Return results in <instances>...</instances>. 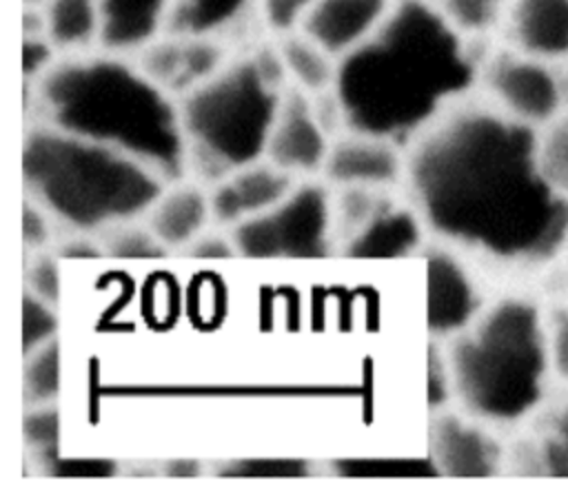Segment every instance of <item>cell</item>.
<instances>
[{"instance_id":"26","label":"cell","mask_w":568,"mask_h":501,"mask_svg":"<svg viewBox=\"0 0 568 501\" xmlns=\"http://www.w3.org/2000/svg\"><path fill=\"white\" fill-rule=\"evenodd\" d=\"M532 439L541 472L568 477V390L559 403L541 410V428Z\"/></svg>"},{"instance_id":"34","label":"cell","mask_w":568,"mask_h":501,"mask_svg":"<svg viewBox=\"0 0 568 501\" xmlns=\"http://www.w3.org/2000/svg\"><path fill=\"white\" fill-rule=\"evenodd\" d=\"M24 282H27V290L36 293L40 299L49 301V304H58L60 299V273H58V264L55 257L49 253H36L33 259L27 266L24 273Z\"/></svg>"},{"instance_id":"29","label":"cell","mask_w":568,"mask_h":501,"mask_svg":"<svg viewBox=\"0 0 568 501\" xmlns=\"http://www.w3.org/2000/svg\"><path fill=\"white\" fill-rule=\"evenodd\" d=\"M22 432L27 446L33 450L38 461L51 463L58 452V439H60V415L53 403L44 406H29Z\"/></svg>"},{"instance_id":"39","label":"cell","mask_w":568,"mask_h":501,"mask_svg":"<svg viewBox=\"0 0 568 501\" xmlns=\"http://www.w3.org/2000/svg\"><path fill=\"white\" fill-rule=\"evenodd\" d=\"M169 474H178V477H193V474H197L200 470H197V463H193V461H171V468L166 470Z\"/></svg>"},{"instance_id":"3","label":"cell","mask_w":568,"mask_h":501,"mask_svg":"<svg viewBox=\"0 0 568 501\" xmlns=\"http://www.w3.org/2000/svg\"><path fill=\"white\" fill-rule=\"evenodd\" d=\"M31 86L36 120L115 149L166 184L186 177L178 100L133 55L104 49L62 55Z\"/></svg>"},{"instance_id":"18","label":"cell","mask_w":568,"mask_h":501,"mask_svg":"<svg viewBox=\"0 0 568 501\" xmlns=\"http://www.w3.org/2000/svg\"><path fill=\"white\" fill-rule=\"evenodd\" d=\"M424 228L426 226L415 208L402 206L393 200L339 248L346 257L357 259L404 257L422 246Z\"/></svg>"},{"instance_id":"2","label":"cell","mask_w":568,"mask_h":501,"mask_svg":"<svg viewBox=\"0 0 568 501\" xmlns=\"http://www.w3.org/2000/svg\"><path fill=\"white\" fill-rule=\"evenodd\" d=\"M486 53L433 0H395L384 22L337 60L335 93L346 131L404 151L439 117L470 100Z\"/></svg>"},{"instance_id":"6","label":"cell","mask_w":568,"mask_h":501,"mask_svg":"<svg viewBox=\"0 0 568 501\" xmlns=\"http://www.w3.org/2000/svg\"><path fill=\"white\" fill-rule=\"evenodd\" d=\"M288 78L273 44L229 62L178 100L186 144V175L213 186L266 153Z\"/></svg>"},{"instance_id":"9","label":"cell","mask_w":568,"mask_h":501,"mask_svg":"<svg viewBox=\"0 0 568 501\" xmlns=\"http://www.w3.org/2000/svg\"><path fill=\"white\" fill-rule=\"evenodd\" d=\"M486 308L481 288L455 253L433 246L426 250V324L433 339H450L468 328Z\"/></svg>"},{"instance_id":"30","label":"cell","mask_w":568,"mask_h":501,"mask_svg":"<svg viewBox=\"0 0 568 501\" xmlns=\"http://www.w3.org/2000/svg\"><path fill=\"white\" fill-rule=\"evenodd\" d=\"M58 335L55 306L24 288L22 295V352L29 355Z\"/></svg>"},{"instance_id":"38","label":"cell","mask_w":568,"mask_h":501,"mask_svg":"<svg viewBox=\"0 0 568 501\" xmlns=\"http://www.w3.org/2000/svg\"><path fill=\"white\" fill-rule=\"evenodd\" d=\"M104 250L95 237H71L58 246L60 257H100Z\"/></svg>"},{"instance_id":"12","label":"cell","mask_w":568,"mask_h":501,"mask_svg":"<svg viewBox=\"0 0 568 501\" xmlns=\"http://www.w3.org/2000/svg\"><path fill=\"white\" fill-rule=\"evenodd\" d=\"M133 60L155 84L180 100L217 73L229 62V53L222 40L162 33L142 47Z\"/></svg>"},{"instance_id":"40","label":"cell","mask_w":568,"mask_h":501,"mask_svg":"<svg viewBox=\"0 0 568 501\" xmlns=\"http://www.w3.org/2000/svg\"><path fill=\"white\" fill-rule=\"evenodd\" d=\"M42 0H24V4H31V7H36V4H40Z\"/></svg>"},{"instance_id":"41","label":"cell","mask_w":568,"mask_h":501,"mask_svg":"<svg viewBox=\"0 0 568 501\" xmlns=\"http://www.w3.org/2000/svg\"><path fill=\"white\" fill-rule=\"evenodd\" d=\"M564 255H566V257H568V244H566V248H564Z\"/></svg>"},{"instance_id":"37","label":"cell","mask_w":568,"mask_h":501,"mask_svg":"<svg viewBox=\"0 0 568 501\" xmlns=\"http://www.w3.org/2000/svg\"><path fill=\"white\" fill-rule=\"evenodd\" d=\"M184 253L191 257L200 259H224L237 255L235 242L231 235H220V233H200L191 244L184 246Z\"/></svg>"},{"instance_id":"15","label":"cell","mask_w":568,"mask_h":501,"mask_svg":"<svg viewBox=\"0 0 568 501\" xmlns=\"http://www.w3.org/2000/svg\"><path fill=\"white\" fill-rule=\"evenodd\" d=\"M501 35L521 53L568 64V0H510Z\"/></svg>"},{"instance_id":"21","label":"cell","mask_w":568,"mask_h":501,"mask_svg":"<svg viewBox=\"0 0 568 501\" xmlns=\"http://www.w3.org/2000/svg\"><path fill=\"white\" fill-rule=\"evenodd\" d=\"M36 7L42 16L44 35L60 55L100 49L102 16L98 0H42Z\"/></svg>"},{"instance_id":"13","label":"cell","mask_w":568,"mask_h":501,"mask_svg":"<svg viewBox=\"0 0 568 501\" xmlns=\"http://www.w3.org/2000/svg\"><path fill=\"white\" fill-rule=\"evenodd\" d=\"M406 151L390 140L344 131L331 142L322 175L331 186L390 188L404 177Z\"/></svg>"},{"instance_id":"5","label":"cell","mask_w":568,"mask_h":501,"mask_svg":"<svg viewBox=\"0 0 568 501\" xmlns=\"http://www.w3.org/2000/svg\"><path fill=\"white\" fill-rule=\"evenodd\" d=\"M22 180L53 219L91 235L138 219L166 188L142 162L40 120L24 131Z\"/></svg>"},{"instance_id":"24","label":"cell","mask_w":568,"mask_h":501,"mask_svg":"<svg viewBox=\"0 0 568 501\" xmlns=\"http://www.w3.org/2000/svg\"><path fill=\"white\" fill-rule=\"evenodd\" d=\"M444 18L468 40L481 42L501 31L510 0H433Z\"/></svg>"},{"instance_id":"31","label":"cell","mask_w":568,"mask_h":501,"mask_svg":"<svg viewBox=\"0 0 568 501\" xmlns=\"http://www.w3.org/2000/svg\"><path fill=\"white\" fill-rule=\"evenodd\" d=\"M544 324L552 381L568 390V299L544 308Z\"/></svg>"},{"instance_id":"33","label":"cell","mask_w":568,"mask_h":501,"mask_svg":"<svg viewBox=\"0 0 568 501\" xmlns=\"http://www.w3.org/2000/svg\"><path fill=\"white\" fill-rule=\"evenodd\" d=\"M60 51L44 33H24L22 42V75L24 84H36L58 60Z\"/></svg>"},{"instance_id":"19","label":"cell","mask_w":568,"mask_h":501,"mask_svg":"<svg viewBox=\"0 0 568 501\" xmlns=\"http://www.w3.org/2000/svg\"><path fill=\"white\" fill-rule=\"evenodd\" d=\"M102 16L100 49L135 55L164 33L169 0H98Z\"/></svg>"},{"instance_id":"10","label":"cell","mask_w":568,"mask_h":501,"mask_svg":"<svg viewBox=\"0 0 568 501\" xmlns=\"http://www.w3.org/2000/svg\"><path fill=\"white\" fill-rule=\"evenodd\" d=\"M333 137L320 124L311 95L288 86L268 133L264 157L293 177L322 175Z\"/></svg>"},{"instance_id":"8","label":"cell","mask_w":568,"mask_h":501,"mask_svg":"<svg viewBox=\"0 0 568 501\" xmlns=\"http://www.w3.org/2000/svg\"><path fill=\"white\" fill-rule=\"evenodd\" d=\"M477 91L499 113L535 131L568 111L566 64L521 53L508 44L486 51Z\"/></svg>"},{"instance_id":"28","label":"cell","mask_w":568,"mask_h":501,"mask_svg":"<svg viewBox=\"0 0 568 501\" xmlns=\"http://www.w3.org/2000/svg\"><path fill=\"white\" fill-rule=\"evenodd\" d=\"M102 250L113 257L124 259H151V257H164L169 248L153 235V231L144 224H138V219H126L111 224L93 235Z\"/></svg>"},{"instance_id":"14","label":"cell","mask_w":568,"mask_h":501,"mask_svg":"<svg viewBox=\"0 0 568 501\" xmlns=\"http://www.w3.org/2000/svg\"><path fill=\"white\" fill-rule=\"evenodd\" d=\"M297 177L282 171L266 157L240 166L209 186L211 217L220 226H235L284 200Z\"/></svg>"},{"instance_id":"25","label":"cell","mask_w":568,"mask_h":501,"mask_svg":"<svg viewBox=\"0 0 568 501\" xmlns=\"http://www.w3.org/2000/svg\"><path fill=\"white\" fill-rule=\"evenodd\" d=\"M537 164L550 188L568 200V111L537 129Z\"/></svg>"},{"instance_id":"35","label":"cell","mask_w":568,"mask_h":501,"mask_svg":"<svg viewBox=\"0 0 568 501\" xmlns=\"http://www.w3.org/2000/svg\"><path fill=\"white\" fill-rule=\"evenodd\" d=\"M428 406L439 410L453 397V379L446 359V348H439L435 341L428 348Z\"/></svg>"},{"instance_id":"22","label":"cell","mask_w":568,"mask_h":501,"mask_svg":"<svg viewBox=\"0 0 568 501\" xmlns=\"http://www.w3.org/2000/svg\"><path fill=\"white\" fill-rule=\"evenodd\" d=\"M275 49L288 78V86H295L308 95L333 89L337 75V58L324 47L311 40L304 31L277 35Z\"/></svg>"},{"instance_id":"23","label":"cell","mask_w":568,"mask_h":501,"mask_svg":"<svg viewBox=\"0 0 568 501\" xmlns=\"http://www.w3.org/2000/svg\"><path fill=\"white\" fill-rule=\"evenodd\" d=\"M393 202L388 188L337 186L333 193V231L339 248L348 237L364 228L386 204Z\"/></svg>"},{"instance_id":"32","label":"cell","mask_w":568,"mask_h":501,"mask_svg":"<svg viewBox=\"0 0 568 501\" xmlns=\"http://www.w3.org/2000/svg\"><path fill=\"white\" fill-rule=\"evenodd\" d=\"M315 0H255L260 22L275 35L293 33L302 27Z\"/></svg>"},{"instance_id":"11","label":"cell","mask_w":568,"mask_h":501,"mask_svg":"<svg viewBox=\"0 0 568 501\" xmlns=\"http://www.w3.org/2000/svg\"><path fill=\"white\" fill-rule=\"evenodd\" d=\"M506 450L490 426L466 412H439L430 426V461L446 477H493L506 463Z\"/></svg>"},{"instance_id":"16","label":"cell","mask_w":568,"mask_h":501,"mask_svg":"<svg viewBox=\"0 0 568 501\" xmlns=\"http://www.w3.org/2000/svg\"><path fill=\"white\" fill-rule=\"evenodd\" d=\"M393 2L395 0H315L300 31L339 60L384 22Z\"/></svg>"},{"instance_id":"36","label":"cell","mask_w":568,"mask_h":501,"mask_svg":"<svg viewBox=\"0 0 568 501\" xmlns=\"http://www.w3.org/2000/svg\"><path fill=\"white\" fill-rule=\"evenodd\" d=\"M22 239L27 250H40L51 239V215L31 197L22 206Z\"/></svg>"},{"instance_id":"20","label":"cell","mask_w":568,"mask_h":501,"mask_svg":"<svg viewBox=\"0 0 568 501\" xmlns=\"http://www.w3.org/2000/svg\"><path fill=\"white\" fill-rule=\"evenodd\" d=\"M260 20L255 0H169L164 33L222 40Z\"/></svg>"},{"instance_id":"1","label":"cell","mask_w":568,"mask_h":501,"mask_svg":"<svg viewBox=\"0 0 568 501\" xmlns=\"http://www.w3.org/2000/svg\"><path fill=\"white\" fill-rule=\"evenodd\" d=\"M404 180L413 208L444 244L508 268L564 255L568 200L537 164V131L473 95L408 149Z\"/></svg>"},{"instance_id":"7","label":"cell","mask_w":568,"mask_h":501,"mask_svg":"<svg viewBox=\"0 0 568 501\" xmlns=\"http://www.w3.org/2000/svg\"><path fill=\"white\" fill-rule=\"evenodd\" d=\"M237 255L251 259H311L335 248L333 193L304 177L268 211L231 228Z\"/></svg>"},{"instance_id":"17","label":"cell","mask_w":568,"mask_h":501,"mask_svg":"<svg viewBox=\"0 0 568 501\" xmlns=\"http://www.w3.org/2000/svg\"><path fill=\"white\" fill-rule=\"evenodd\" d=\"M144 217L146 226L169 250L184 248L213 222L209 191L200 182H171Z\"/></svg>"},{"instance_id":"4","label":"cell","mask_w":568,"mask_h":501,"mask_svg":"<svg viewBox=\"0 0 568 501\" xmlns=\"http://www.w3.org/2000/svg\"><path fill=\"white\" fill-rule=\"evenodd\" d=\"M446 341L453 397L462 412L488 426H515L541 415L555 384L544 306L506 295Z\"/></svg>"},{"instance_id":"27","label":"cell","mask_w":568,"mask_h":501,"mask_svg":"<svg viewBox=\"0 0 568 501\" xmlns=\"http://www.w3.org/2000/svg\"><path fill=\"white\" fill-rule=\"evenodd\" d=\"M24 401L27 406L53 403L60 395V341L51 339L24 355Z\"/></svg>"}]
</instances>
